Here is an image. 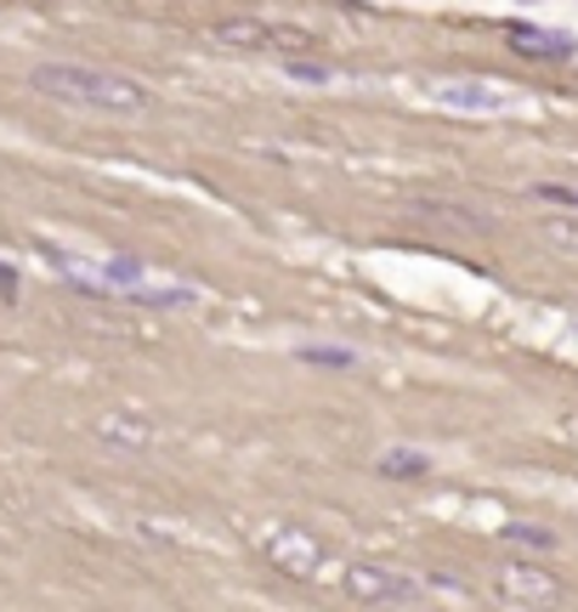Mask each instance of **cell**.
Returning a JSON list of instances; mask_svg holds the SVG:
<instances>
[{"instance_id":"obj_3","label":"cell","mask_w":578,"mask_h":612,"mask_svg":"<svg viewBox=\"0 0 578 612\" xmlns=\"http://www.w3.org/2000/svg\"><path fill=\"white\" fill-rule=\"evenodd\" d=\"M216 41L233 52H267V57H306L318 52V34H306L295 23H267V18H227L216 23Z\"/></svg>"},{"instance_id":"obj_7","label":"cell","mask_w":578,"mask_h":612,"mask_svg":"<svg viewBox=\"0 0 578 612\" xmlns=\"http://www.w3.org/2000/svg\"><path fill=\"white\" fill-rule=\"evenodd\" d=\"M347 596L358 607H397V601H415V578L381 562H358L347 567Z\"/></svg>"},{"instance_id":"obj_11","label":"cell","mask_w":578,"mask_h":612,"mask_svg":"<svg viewBox=\"0 0 578 612\" xmlns=\"http://www.w3.org/2000/svg\"><path fill=\"white\" fill-rule=\"evenodd\" d=\"M381 471L386 476H426L431 460L426 454H408V449H392V454H381Z\"/></svg>"},{"instance_id":"obj_15","label":"cell","mask_w":578,"mask_h":612,"mask_svg":"<svg viewBox=\"0 0 578 612\" xmlns=\"http://www.w3.org/2000/svg\"><path fill=\"white\" fill-rule=\"evenodd\" d=\"M284 75H290L295 86H329V80H335L324 63H306V57H284Z\"/></svg>"},{"instance_id":"obj_10","label":"cell","mask_w":578,"mask_h":612,"mask_svg":"<svg viewBox=\"0 0 578 612\" xmlns=\"http://www.w3.org/2000/svg\"><path fill=\"white\" fill-rule=\"evenodd\" d=\"M499 539H505V544H517V551H539V556H551V551H556V533H551V528H539V522H505Z\"/></svg>"},{"instance_id":"obj_5","label":"cell","mask_w":578,"mask_h":612,"mask_svg":"<svg viewBox=\"0 0 578 612\" xmlns=\"http://www.w3.org/2000/svg\"><path fill=\"white\" fill-rule=\"evenodd\" d=\"M494 596L505 612H556L562 607V578H551L533 562H505L494 578Z\"/></svg>"},{"instance_id":"obj_9","label":"cell","mask_w":578,"mask_h":612,"mask_svg":"<svg viewBox=\"0 0 578 612\" xmlns=\"http://www.w3.org/2000/svg\"><path fill=\"white\" fill-rule=\"evenodd\" d=\"M505 46L517 57H539V63H567L578 57V41L562 29H539V23H505Z\"/></svg>"},{"instance_id":"obj_17","label":"cell","mask_w":578,"mask_h":612,"mask_svg":"<svg viewBox=\"0 0 578 612\" xmlns=\"http://www.w3.org/2000/svg\"><path fill=\"white\" fill-rule=\"evenodd\" d=\"M0 295L18 301V272H12V267H0Z\"/></svg>"},{"instance_id":"obj_2","label":"cell","mask_w":578,"mask_h":612,"mask_svg":"<svg viewBox=\"0 0 578 612\" xmlns=\"http://www.w3.org/2000/svg\"><path fill=\"white\" fill-rule=\"evenodd\" d=\"M97 284H102V295H120V301H136V306H159V313H170V306H193L204 295L199 284L170 279V272H154L148 261H136V256L97 261Z\"/></svg>"},{"instance_id":"obj_14","label":"cell","mask_w":578,"mask_h":612,"mask_svg":"<svg viewBox=\"0 0 578 612\" xmlns=\"http://www.w3.org/2000/svg\"><path fill=\"white\" fill-rule=\"evenodd\" d=\"M420 216H431V222H454V227H465V233H483V216L460 211V204H420Z\"/></svg>"},{"instance_id":"obj_4","label":"cell","mask_w":578,"mask_h":612,"mask_svg":"<svg viewBox=\"0 0 578 612\" xmlns=\"http://www.w3.org/2000/svg\"><path fill=\"white\" fill-rule=\"evenodd\" d=\"M426 102L437 109H454V114H510L522 109V97L488 80V75H449V80H426Z\"/></svg>"},{"instance_id":"obj_16","label":"cell","mask_w":578,"mask_h":612,"mask_svg":"<svg viewBox=\"0 0 578 612\" xmlns=\"http://www.w3.org/2000/svg\"><path fill=\"white\" fill-rule=\"evenodd\" d=\"M301 358L318 369H358V352H347V347H301Z\"/></svg>"},{"instance_id":"obj_8","label":"cell","mask_w":578,"mask_h":612,"mask_svg":"<svg viewBox=\"0 0 578 612\" xmlns=\"http://www.w3.org/2000/svg\"><path fill=\"white\" fill-rule=\"evenodd\" d=\"M91 437L102 442V449H114V454H143L154 442V420L136 415V408H114V415L91 420Z\"/></svg>"},{"instance_id":"obj_13","label":"cell","mask_w":578,"mask_h":612,"mask_svg":"<svg viewBox=\"0 0 578 612\" xmlns=\"http://www.w3.org/2000/svg\"><path fill=\"white\" fill-rule=\"evenodd\" d=\"M539 204H556V211H578V188L573 182H533L528 188Z\"/></svg>"},{"instance_id":"obj_12","label":"cell","mask_w":578,"mask_h":612,"mask_svg":"<svg viewBox=\"0 0 578 612\" xmlns=\"http://www.w3.org/2000/svg\"><path fill=\"white\" fill-rule=\"evenodd\" d=\"M544 238H551L556 250L578 256V216H544Z\"/></svg>"},{"instance_id":"obj_6","label":"cell","mask_w":578,"mask_h":612,"mask_svg":"<svg viewBox=\"0 0 578 612\" xmlns=\"http://www.w3.org/2000/svg\"><path fill=\"white\" fill-rule=\"evenodd\" d=\"M261 556L279 567L284 578H318V567H324V544L306 533V528H267Z\"/></svg>"},{"instance_id":"obj_1","label":"cell","mask_w":578,"mask_h":612,"mask_svg":"<svg viewBox=\"0 0 578 612\" xmlns=\"http://www.w3.org/2000/svg\"><path fill=\"white\" fill-rule=\"evenodd\" d=\"M29 86L52 97V102H68V109H91V114H143L154 91L131 75H109V68H86V63H41L29 75Z\"/></svg>"}]
</instances>
